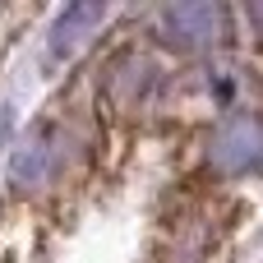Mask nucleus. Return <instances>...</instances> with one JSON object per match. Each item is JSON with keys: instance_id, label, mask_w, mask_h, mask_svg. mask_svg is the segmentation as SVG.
<instances>
[{"instance_id": "f03ea898", "label": "nucleus", "mask_w": 263, "mask_h": 263, "mask_svg": "<svg viewBox=\"0 0 263 263\" xmlns=\"http://www.w3.org/2000/svg\"><path fill=\"white\" fill-rule=\"evenodd\" d=\"M208 162L227 176L263 171V120L254 116H231L213 129L208 139Z\"/></svg>"}, {"instance_id": "7ed1b4c3", "label": "nucleus", "mask_w": 263, "mask_h": 263, "mask_svg": "<svg viewBox=\"0 0 263 263\" xmlns=\"http://www.w3.org/2000/svg\"><path fill=\"white\" fill-rule=\"evenodd\" d=\"M157 28L166 42L176 46H213L227 32V9L213 0H185V5H166L157 14Z\"/></svg>"}, {"instance_id": "f257e3e1", "label": "nucleus", "mask_w": 263, "mask_h": 263, "mask_svg": "<svg viewBox=\"0 0 263 263\" xmlns=\"http://www.w3.org/2000/svg\"><path fill=\"white\" fill-rule=\"evenodd\" d=\"M79 143H83V134H79L74 125H37V129L14 148V157H9V180L23 185V190L55 180V176L74 162Z\"/></svg>"}, {"instance_id": "423d86ee", "label": "nucleus", "mask_w": 263, "mask_h": 263, "mask_svg": "<svg viewBox=\"0 0 263 263\" xmlns=\"http://www.w3.org/2000/svg\"><path fill=\"white\" fill-rule=\"evenodd\" d=\"M245 14H250V28L263 37V0H250V5H245Z\"/></svg>"}, {"instance_id": "20e7f679", "label": "nucleus", "mask_w": 263, "mask_h": 263, "mask_svg": "<svg viewBox=\"0 0 263 263\" xmlns=\"http://www.w3.org/2000/svg\"><path fill=\"white\" fill-rule=\"evenodd\" d=\"M157 88V65L153 55L143 51H120L111 65H106V79H102V92L116 111H139Z\"/></svg>"}, {"instance_id": "39448f33", "label": "nucleus", "mask_w": 263, "mask_h": 263, "mask_svg": "<svg viewBox=\"0 0 263 263\" xmlns=\"http://www.w3.org/2000/svg\"><path fill=\"white\" fill-rule=\"evenodd\" d=\"M102 18H106V5H102V0H74V5H65V9L55 14L51 32H46L51 55H69V51H79V46L92 37V28H97Z\"/></svg>"}]
</instances>
